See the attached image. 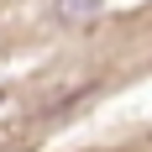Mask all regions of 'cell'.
I'll list each match as a JSON object with an SVG mask.
<instances>
[{
  "label": "cell",
  "mask_w": 152,
  "mask_h": 152,
  "mask_svg": "<svg viewBox=\"0 0 152 152\" xmlns=\"http://www.w3.org/2000/svg\"><path fill=\"white\" fill-rule=\"evenodd\" d=\"M100 0H58V21H84Z\"/></svg>",
  "instance_id": "obj_1"
},
{
  "label": "cell",
  "mask_w": 152,
  "mask_h": 152,
  "mask_svg": "<svg viewBox=\"0 0 152 152\" xmlns=\"http://www.w3.org/2000/svg\"><path fill=\"white\" fill-rule=\"evenodd\" d=\"M0 100H5V94H0Z\"/></svg>",
  "instance_id": "obj_2"
}]
</instances>
